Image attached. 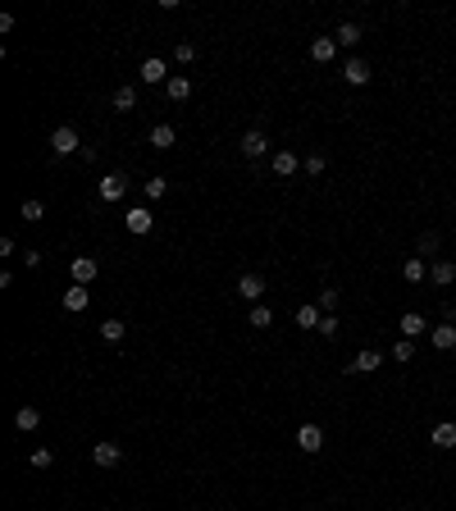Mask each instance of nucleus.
Masks as SVG:
<instances>
[{
  "label": "nucleus",
  "instance_id": "1a4fd4ad",
  "mask_svg": "<svg viewBox=\"0 0 456 511\" xmlns=\"http://www.w3.org/2000/svg\"><path fill=\"white\" fill-rule=\"evenodd\" d=\"M429 443H434L438 452H452V447H456V420L434 424V429H429Z\"/></svg>",
  "mask_w": 456,
  "mask_h": 511
},
{
  "label": "nucleus",
  "instance_id": "6ab92c4d",
  "mask_svg": "<svg viewBox=\"0 0 456 511\" xmlns=\"http://www.w3.org/2000/svg\"><path fill=\"white\" fill-rule=\"evenodd\" d=\"M174 137H178L174 123H155V128H151V146H155V151H174Z\"/></svg>",
  "mask_w": 456,
  "mask_h": 511
},
{
  "label": "nucleus",
  "instance_id": "0eeeda50",
  "mask_svg": "<svg viewBox=\"0 0 456 511\" xmlns=\"http://www.w3.org/2000/svg\"><path fill=\"white\" fill-rule=\"evenodd\" d=\"M270 169H274V174H279V178H292L297 169H301V155H297V151H288V146H283V151H274V155H270Z\"/></svg>",
  "mask_w": 456,
  "mask_h": 511
},
{
  "label": "nucleus",
  "instance_id": "c9c22d12",
  "mask_svg": "<svg viewBox=\"0 0 456 511\" xmlns=\"http://www.w3.org/2000/svg\"><path fill=\"white\" fill-rule=\"evenodd\" d=\"M337 329H342V324H337V315H324V320H319V334H324V338H333Z\"/></svg>",
  "mask_w": 456,
  "mask_h": 511
},
{
  "label": "nucleus",
  "instance_id": "72a5a7b5",
  "mask_svg": "<svg viewBox=\"0 0 456 511\" xmlns=\"http://www.w3.org/2000/svg\"><path fill=\"white\" fill-rule=\"evenodd\" d=\"M174 60H178V64H192V60H196V46L192 42H178L174 46Z\"/></svg>",
  "mask_w": 456,
  "mask_h": 511
},
{
  "label": "nucleus",
  "instance_id": "2f4dec72",
  "mask_svg": "<svg viewBox=\"0 0 456 511\" xmlns=\"http://www.w3.org/2000/svg\"><path fill=\"white\" fill-rule=\"evenodd\" d=\"M28 461H33V470H51L55 452H51V447H33V457H28Z\"/></svg>",
  "mask_w": 456,
  "mask_h": 511
},
{
  "label": "nucleus",
  "instance_id": "9d476101",
  "mask_svg": "<svg viewBox=\"0 0 456 511\" xmlns=\"http://www.w3.org/2000/svg\"><path fill=\"white\" fill-rule=\"evenodd\" d=\"M141 83H160V87H164V83H169V64H164V60H160V55H151V60H141Z\"/></svg>",
  "mask_w": 456,
  "mask_h": 511
},
{
  "label": "nucleus",
  "instance_id": "423d86ee",
  "mask_svg": "<svg viewBox=\"0 0 456 511\" xmlns=\"http://www.w3.org/2000/svg\"><path fill=\"white\" fill-rule=\"evenodd\" d=\"M69 274H73V283L87 288V283L100 274V261H96V256H73V261H69Z\"/></svg>",
  "mask_w": 456,
  "mask_h": 511
},
{
  "label": "nucleus",
  "instance_id": "2eb2a0df",
  "mask_svg": "<svg viewBox=\"0 0 456 511\" xmlns=\"http://www.w3.org/2000/svg\"><path fill=\"white\" fill-rule=\"evenodd\" d=\"M297 447H301V452H319V447H324V429H319V424H301V429H297Z\"/></svg>",
  "mask_w": 456,
  "mask_h": 511
},
{
  "label": "nucleus",
  "instance_id": "cd10ccee",
  "mask_svg": "<svg viewBox=\"0 0 456 511\" xmlns=\"http://www.w3.org/2000/svg\"><path fill=\"white\" fill-rule=\"evenodd\" d=\"M251 329H270L274 324V311H270V306H251Z\"/></svg>",
  "mask_w": 456,
  "mask_h": 511
},
{
  "label": "nucleus",
  "instance_id": "aec40b11",
  "mask_svg": "<svg viewBox=\"0 0 456 511\" xmlns=\"http://www.w3.org/2000/svg\"><path fill=\"white\" fill-rule=\"evenodd\" d=\"M164 96H169V101L178 105V101H187V96H192V83H187L183 73H174L169 83H164Z\"/></svg>",
  "mask_w": 456,
  "mask_h": 511
},
{
  "label": "nucleus",
  "instance_id": "20e7f679",
  "mask_svg": "<svg viewBox=\"0 0 456 511\" xmlns=\"http://www.w3.org/2000/svg\"><path fill=\"white\" fill-rule=\"evenodd\" d=\"M242 155H247V160H265V155H270V137H265L261 128H247L242 132Z\"/></svg>",
  "mask_w": 456,
  "mask_h": 511
},
{
  "label": "nucleus",
  "instance_id": "473e14b6",
  "mask_svg": "<svg viewBox=\"0 0 456 511\" xmlns=\"http://www.w3.org/2000/svg\"><path fill=\"white\" fill-rule=\"evenodd\" d=\"M411 356H415V343H411V338H397V343H392V361H402V365H406Z\"/></svg>",
  "mask_w": 456,
  "mask_h": 511
},
{
  "label": "nucleus",
  "instance_id": "ddd939ff",
  "mask_svg": "<svg viewBox=\"0 0 456 511\" xmlns=\"http://www.w3.org/2000/svg\"><path fill=\"white\" fill-rule=\"evenodd\" d=\"M429 347H434V352H452L456 347V324H447V320H443L438 329H429Z\"/></svg>",
  "mask_w": 456,
  "mask_h": 511
},
{
  "label": "nucleus",
  "instance_id": "f704fd0d",
  "mask_svg": "<svg viewBox=\"0 0 456 511\" xmlns=\"http://www.w3.org/2000/svg\"><path fill=\"white\" fill-rule=\"evenodd\" d=\"M315 306H319V311H324V315H333V306H337V288H324Z\"/></svg>",
  "mask_w": 456,
  "mask_h": 511
},
{
  "label": "nucleus",
  "instance_id": "39448f33",
  "mask_svg": "<svg viewBox=\"0 0 456 511\" xmlns=\"http://www.w3.org/2000/svg\"><path fill=\"white\" fill-rule=\"evenodd\" d=\"M379 365H383L379 352H374V347H360L356 356H351V365H342V370H347V374H374Z\"/></svg>",
  "mask_w": 456,
  "mask_h": 511
},
{
  "label": "nucleus",
  "instance_id": "dca6fc26",
  "mask_svg": "<svg viewBox=\"0 0 456 511\" xmlns=\"http://www.w3.org/2000/svg\"><path fill=\"white\" fill-rule=\"evenodd\" d=\"M310 60H315V64H333V60H337V42H333V37H315V42H310Z\"/></svg>",
  "mask_w": 456,
  "mask_h": 511
},
{
  "label": "nucleus",
  "instance_id": "7ed1b4c3",
  "mask_svg": "<svg viewBox=\"0 0 456 511\" xmlns=\"http://www.w3.org/2000/svg\"><path fill=\"white\" fill-rule=\"evenodd\" d=\"M91 461H96L100 470H114V466H119V461H123V447L114 443V438H100V443L91 447Z\"/></svg>",
  "mask_w": 456,
  "mask_h": 511
},
{
  "label": "nucleus",
  "instance_id": "a211bd4d",
  "mask_svg": "<svg viewBox=\"0 0 456 511\" xmlns=\"http://www.w3.org/2000/svg\"><path fill=\"white\" fill-rule=\"evenodd\" d=\"M429 279H434L438 288H452L456 283V261H434L429 265Z\"/></svg>",
  "mask_w": 456,
  "mask_h": 511
},
{
  "label": "nucleus",
  "instance_id": "bb28decb",
  "mask_svg": "<svg viewBox=\"0 0 456 511\" xmlns=\"http://www.w3.org/2000/svg\"><path fill=\"white\" fill-rule=\"evenodd\" d=\"M141 192L151 196V201H160V196H164V192H169V178H164V174H155V178H146V183H141Z\"/></svg>",
  "mask_w": 456,
  "mask_h": 511
},
{
  "label": "nucleus",
  "instance_id": "393cba45",
  "mask_svg": "<svg viewBox=\"0 0 456 511\" xmlns=\"http://www.w3.org/2000/svg\"><path fill=\"white\" fill-rule=\"evenodd\" d=\"M123 334H128L123 320H100V338H105V343H123Z\"/></svg>",
  "mask_w": 456,
  "mask_h": 511
},
{
  "label": "nucleus",
  "instance_id": "b1692460",
  "mask_svg": "<svg viewBox=\"0 0 456 511\" xmlns=\"http://www.w3.org/2000/svg\"><path fill=\"white\" fill-rule=\"evenodd\" d=\"M319 320H324L319 306H297V324H301V329H319Z\"/></svg>",
  "mask_w": 456,
  "mask_h": 511
},
{
  "label": "nucleus",
  "instance_id": "5701e85b",
  "mask_svg": "<svg viewBox=\"0 0 456 511\" xmlns=\"http://www.w3.org/2000/svg\"><path fill=\"white\" fill-rule=\"evenodd\" d=\"M333 42H337V46H356V42H360V23H351V19H347V23H337Z\"/></svg>",
  "mask_w": 456,
  "mask_h": 511
},
{
  "label": "nucleus",
  "instance_id": "f03ea898",
  "mask_svg": "<svg viewBox=\"0 0 456 511\" xmlns=\"http://www.w3.org/2000/svg\"><path fill=\"white\" fill-rule=\"evenodd\" d=\"M51 151H55V155H73V151H82V141H78V128H73V123H60V128L51 132Z\"/></svg>",
  "mask_w": 456,
  "mask_h": 511
},
{
  "label": "nucleus",
  "instance_id": "c85d7f7f",
  "mask_svg": "<svg viewBox=\"0 0 456 511\" xmlns=\"http://www.w3.org/2000/svg\"><path fill=\"white\" fill-rule=\"evenodd\" d=\"M19 215L28 219V224H37V219L46 215V206H42V201H37V196H28V201H23V206H19Z\"/></svg>",
  "mask_w": 456,
  "mask_h": 511
},
{
  "label": "nucleus",
  "instance_id": "f257e3e1",
  "mask_svg": "<svg viewBox=\"0 0 456 511\" xmlns=\"http://www.w3.org/2000/svg\"><path fill=\"white\" fill-rule=\"evenodd\" d=\"M123 229H128L132 238H146V233L155 229V215L146 206H132V210H123Z\"/></svg>",
  "mask_w": 456,
  "mask_h": 511
},
{
  "label": "nucleus",
  "instance_id": "c756f323",
  "mask_svg": "<svg viewBox=\"0 0 456 511\" xmlns=\"http://www.w3.org/2000/svg\"><path fill=\"white\" fill-rule=\"evenodd\" d=\"M438 247H443V238H438L434 229H429V233H420V242H415V251H420V256H434Z\"/></svg>",
  "mask_w": 456,
  "mask_h": 511
},
{
  "label": "nucleus",
  "instance_id": "4468645a",
  "mask_svg": "<svg viewBox=\"0 0 456 511\" xmlns=\"http://www.w3.org/2000/svg\"><path fill=\"white\" fill-rule=\"evenodd\" d=\"M14 429H19V434H37V429H42V411H37V406H19V411H14Z\"/></svg>",
  "mask_w": 456,
  "mask_h": 511
},
{
  "label": "nucleus",
  "instance_id": "f3484780",
  "mask_svg": "<svg viewBox=\"0 0 456 511\" xmlns=\"http://www.w3.org/2000/svg\"><path fill=\"white\" fill-rule=\"evenodd\" d=\"M342 78H347L351 87H365V83H369V64H365V60H356V55H351L347 64H342Z\"/></svg>",
  "mask_w": 456,
  "mask_h": 511
},
{
  "label": "nucleus",
  "instance_id": "412c9836",
  "mask_svg": "<svg viewBox=\"0 0 456 511\" xmlns=\"http://www.w3.org/2000/svg\"><path fill=\"white\" fill-rule=\"evenodd\" d=\"M87 302H91V293L82 288V283H73V288L64 293V311H73V315H78V311H87Z\"/></svg>",
  "mask_w": 456,
  "mask_h": 511
},
{
  "label": "nucleus",
  "instance_id": "9b49d317",
  "mask_svg": "<svg viewBox=\"0 0 456 511\" xmlns=\"http://www.w3.org/2000/svg\"><path fill=\"white\" fill-rule=\"evenodd\" d=\"M397 329H402V338H411V343H415V338H424V334H429V320H424L420 311H406V315L397 320Z\"/></svg>",
  "mask_w": 456,
  "mask_h": 511
},
{
  "label": "nucleus",
  "instance_id": "e433bc0d",
  "mask_svg": "<svg viewBox=\"0 0 456 511\" xmlns=\"http://www.w3.org/2000/svg\"><path fill=\"white\" fill-rule=\"evenodd\" d=\"M23 265H28V270H37V265H42V251L28 247V251H23Z\"/></svg>",
  "mask_w": 456,
  "mask_h": 511
},
{
  "label": "nucleus",
  "instance_id": "4be33fe9",
  "mask_svg": "<svg viewBox=\"0 0 456 511\" xmlns=\"http://www.w3.org/2000/svg\"><path fill=\"white\" fill-rule=\"evenodd\" d=\"M424 274H429V270H424V256H406V261H402V279L406 283H420Z\"/></svg>",
  "mask_w": 456,
  "mask_h": 511
},
{
  "label": "nucleus",
  "instance_id": "7c9ffc66",
  "mask_svg": "<svg viewBox=\"0 0 456 511\" xmlns=\"http://www.w3.org/2000/svg\"><path fill=\"white\" fill-rule=\"evenodd\" d=\"M132 105H137V87H119V92H114V110H123V114H128Z\"/></svg>",
  "mask_w": 456,
  "mask_h": 511
},
{
  "label": "nucleus",
  "instance_id": "f8f14e48",
  "mask_svg": "<svg viewBox=\"0 0 456 511\" xmlns=\"http://www.w3.org/2000/svg\"><path fill=\"white\" fill-rule=\"evenodd\" d=\"M128 196V178L123 174H105L100 178V201H123Z\"/></svg>",
  "mask_w": 456,
  "mask_h": 511
},
{
  "label": "nucleus",
  "instance_id": "6e6552de",
  "mask_svg": "<svg viewBox=\"0 0 456 511\" xmlns=\"http://www.w3.org/2000/svg\"><path fill=\"white\" fill-rule=\"evenodd\" d=\"M238 293L247 297L251 306H261V297H265V279H261V274H256V270H247V274H242V279H238Z\"/></svg>",
  "mask_w": 456,
  "mask_h": 511
},
{
  "label": "nucleus",
  "instance_id": "a878e982",
  "mask_svg": "<svg viewBox=\"0 0 456 511\" xmlns=\"http://www.w3.org/2000/svg\"><path fill=\"white\" fill-rule=\"evenodd\" d=\"M301 169H306V174H324V169H328V160H324V151H310V155H301Z\"/></svg>",
  "mask_w": 456,
  "mask_h": 511
}]
</instances>
